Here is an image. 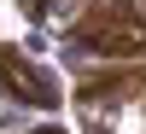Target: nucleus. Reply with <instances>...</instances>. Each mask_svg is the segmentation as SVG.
<instances>
[{"label":"nucleus","mask_w":146,"mask_h":134,"mask_svg":"<svg viewBox=\"0 0 146 134\" xmlns=\"http://www.w3.org/2000/svg\"><path fill=\"white\" fill-rule=\"evenodd\" d=\"M70 47L100 53V58H135V53H146V18H140L135 0H100L70 29Z\"/></svg>","instance_id":"f257e3e1"},{"label":"nucleus","mask_w":146,"mask_h":134,"mask_svg":"<svg viewBox=\"0 0 146 134\" xmlns=\"http://www.w3.org/2000/svg\"><path fill=\"white\" fill-rule=\"evenodd\" d=\"M35 134H64V128H35Z\"/></svg>","instance_id":"39448f33"},{"label":"nucleus","mask_w":146,"mask_h":134,"mask_svg":"<svg viewBox=\"0 0 146 134\" xmlns=\"http://www.w3.org/2000/svg\"><path fill=\"white\" fill-rule=\"evenodd\" d=\"M146 93V58L129 70H111V76H88L76 82V105H88V111H100V105H123V99H140Z\"/></svg>","instance_id":"7ed1b4c3"},{"label":"nucleus","mask_w":146,"mask_h":134,"mask_svg":"<svg viewBox=\"0 0 146 134\" xmlns=\"http://www.w3.org/2000/svg\"><path fill=\"white\" fill-rule=\"evenodd\" d=\"M0 88H6L18 105H35V111L58 105V76L41 70L23 47H6V53H0Z\"/></svg>","instance_id":"f03ea898"},{"label":"nucleus","mask_w":146,"mask_h":134,"mask_svg":"<svg viewBox=\"0 0 146 134\" xmlns=\"http://www.w3.org/2000/svg\"><path fill=\"white\" fill-rule=\"evenodd\" d=\"M88 134H105V128H100V123H94V128H88Z\"/></svg>","instance_id":"0eeeda50"},{"label":"nucleus","mask_w":146,"mask_h":134,"mask_svg":"<svg viewBox=\"0 0 146 134\" xmlns=\"http://www.w3.org/2000/svg\"><path fill=\"white\" fill-rule=\"evenodd\" d=\"M135 6H140V18H146V0H135Z\"/></svg>","instance_id":"423d86ee"},{"label":"nucleus","mask_w":146,"mask_h":134,"mask_svg":"<svg viewBox=\"0 0 146 134\" xmlns=\"http://www.w3.org/2000/svg\"><path fill=\"white\" fill-rule=\"evenodd\" d=\"M18 12H23V18H41V12H47V0H18Z\"/></svg>","instance_id":"20e7f679"}]
</instances>
